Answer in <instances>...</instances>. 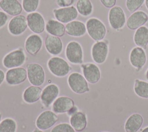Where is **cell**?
Segmentation results:
<instances>
[{
    "label": "cell",
    "instance_id": "4fadbf2b",
    "mask_svg": "<svg viewBox=\"0 0 148 132\" xmlns=\"http://www.w3.org/2000/svg\"><path fill=\"white\" fill-rule=\"evenodd\" d=\"M26 17L28 27L32 32L40 34L45 30L46 23L41 13L34 12L28 13Z\"/></svg>",
    "mask_w": 148,
    "mask_h": 132
},
{
    "label": "cell",
    "instance_id": "74e56055",
    "mask_svg": "<svg viewBox=\"0 0 148 132\" xmlns=\"http://www.w3.org/2000/svg\"><path fill=\"white\" fill-rule=\"evenodd\" d=\"M145 77H146L147 80H148V68H147V69L145 72Z\"/></svg>",
    "mask_w": 148,
    "mask_h": 132
},
{
    "label": "cell",
    "instance_id": "4316f807",
    "mask_svg": "<svg viewBox=\"0 0 148 132\" xmlns=\"http://www.w3.org/2000/svg\"><path fill=\"white\" fill-rule=\"evenodd\" d=\"M134 42L136 46L147 49L148 45V27L142 26L136 30L134 34Z\"/></svg>",
    "mask_w": 148,
    "mask_h": 132
},
{
    "label": "cell",
    "instance_id": "2e32d148",
    "mask_svg": "<svg viewBox=\"0 0 148 132\" xmlns=\"http://www.w3.org/2000/svg\"><path fill=\"white\" fill-rule=\"evenodd\" d=\"M60 94L59 87L54 83L49 84L46 86L42 91L40 101L42 105L49 108L57 99Z\"/></svg>",
    "mask_w": 148,
    "mask_h": 132
},
{
    "label": "cell",
    "instance_id": "8fae6325",
    "mask_svg": "<svg viewBox=\"0 0 148 132\" xmlns=\"http://www.w3.org/2000/svg\"><path fill=\"white\" fill-rule=\"evenodd\" d=\"M53 13L56 19L63 24H67L75 20L79 14L76 7L73 5L66 8L54 9Z\"/></svg>",
    "mask_w": 148,
    "mask_h": 132
},
{
    "label": "cell",
    "instance_id": "52a82bcc",
    "mask_svg": "<svg viewBox=\"0 0 148 132\" xmlns=\"http://www.w3.org/2000/svg\"><path fill=\"white\" fill-rule=\"evenodd\" d=\"M27 79L34 86H42L45 81V72L41 65L32 63L27 65Z\"/></svg>",
    "mask_w": 148,
    "mask_h": 132
},
{
    "label": "cell",
    "instance_id": "7bdbcfd3",
    "mask_svg": "<svg viewBox=\"0 0 148 132\" xmlns=\"http://www.w3.org/2000/svg\"></svg>",
    "mask_w": 148,
    "mask_h": 132
},
{
    "label": "cell",
    "instance_id": "ac0fdd59",
    "mask_svg": "<svg viewBox=\"0 0 148 132\" xmlns=\"http://www.w3.org/2000/svg\"><path fill=\"white\" fill-rule=\"evenodd\" d=\"M43 39L36 34H32L27 36L25 41L24 47L25 51L32 56H36L42 49Z\"/></svg>",
    "mask_w": 148,
    "mask_h": 132
},
{
    "label": "cell",
    "instance_id": "9c48e42d",
    "mask_svg": "<svg viewBox=\"0 0 148 132\" xmlns=\"http://www.w3.org/2000/svg\"><path fill=\"white\" fill-rule=\"evenodd\" d=\"M58 120V117L53 111L46 110L40 113L35 120L36 127L41 130L52 127Z\"/></svg>",
    "mask_w": 148,
    "mask_h": 132
},
{
    "label": "cell",
    "instance_id": "f1b7e54d",
    "mask_svg": "<svg viewBox=\"0 0 148 132\" xmlns=\"http://www.w3.org/2000/svg\"><path fill=\"white\" fill-rule=\"evenodd\" d=\"M134 91L138 97L148 99V82L139 79H136L134 82Z\"/></svg>",
    "mask_w": 148,
    "mask_h": 132
},
{
    "label": "cell",
    "instance_id": "7c38bea8",
    "mask_svg": "<svg viewBox=\"0 0 148 132\" xmlns=\"http://www.w3.org/2000/svg\"><path fill=\"white\" fill-rule=\"evenodd\" d=\"M28 28L27 17L23 14L13 16L9 21L8 30L13 36H19L23 34Z\"/></svg>",
    "mask_w": 148,
    "mask_h": 132
},
{
    "label": "cell",
    "instance_id": "4dcf8cb0",
    "mask_svg": "<svg viewBox=\"0 0 148 132\" xmlns=\"http://www.w3.org/2000/svg\"><path fill=\"white\" fill-rule=\"evenodd\" d=\"M40 0H22L21 2L23 9L28 13L36 12Z\"/></svg>",
    "mask_w": 148,
    "mask_h": 132
},
{
    "label": "cell",
    "instance_id": "b9f144b4",
    "mask_svg": "<svg viewBox=\"0 0 148 132\" xmlns=\"http://www.w3.org/2000/svg\"><path fill=\"white\" fill-rule=\"evenodd\" d=\"M2 113L0 111V123L2 121Z\"/></svg>",
    "mask_w": 148,
    "mask_h": 132
},
{
    "label": "cell",
    "instance_id": "d590c367",
    "mask_svg": "<svg viewBox=\"0 0 148 132\" xmlns=\"http://www.w3.org/2000/svg\"><path fill=\"white\" fill-rule=\"evenodd\" d=\"M102 5L106 8L110 9L116 6L117 0H99Z\"/></svg>",
    "mask_w": 148,
    "mask_h": 132
},
{
    "label": "cell",
    "instance_id": "603a6c76",
    "mask_svg": "<svg viewBox=\"0 0 148 132\" xmlns=\"http://www.w3.org/2000/svg\"><path fill=\"white\" fill-rule=\"evenodd\" d=\"M69 123L76 131L81 132L87 127V116L85 113L78 111L70 116Z\"/></svg>",
    "mask_w": 148,
    "mask_h": 132
},
{
    "label": "cell",
    "instance_id": "ffe728a7",
    "mask_svg": "<svg viewBox=\"0 0 148 132\" xmlns=\"http://www.w3.org/2000/svg\"><path fill=\"white\" fill-rule=\"evenodd\" d=\"M45 46L47 52L53 56L60 54L63 50V43L61 38L49 34L45 38Z\"/></svg>",
    "mask_w": 148,
    "mask_h": 132
},
{
    "label": "cell",
    "instance_id": "3957f363",
    "mask_svg": "<svg viewBox=\"0 0 148 132\" xmlns=\"http://www.w3.org/2000/svg\"><path fill=\"white\" fill-rule=\"evenodd\" d=\"M26 58L24 50L20 47L7 53L3 58L2 64L8 69L20 67L25 63Z\"/></svg>",
    "mask_w": 148,
    "mask_h": 132
},
{
    "label": "cell",
    "instance_id": "6da1fadb",
    "mask_svg": "<svg viewBox=\"0 0 148 132\" xmlns=\"http://www.w3.org/2000/svg\"><path fill=\"white\" fill-rule=\"evenodd\" d=\"M87 32L94 41L103 40L106 36L107 30L105 24L98 18L90 17L86 23Z\"/></svg>",
    "mask_w": 148,
    "mask_h": 132
},
{
    "label": "cell",
    "instance_id": "f35d334b",
    "mask_svg": "<svg viewBox=\"0 0 148 132\" xmlns=\"http://www.w3.org/2000/svg\"><path fill=\"white\" fill-rule=\"evenodd\" d=\"M32 132H44V131H43V130H39L38 129H34Z\"/></svg>",
    "mask_w": 148,
    "mask_h": 132
},
{
    "label": "cell",
    "instance_id": "d6986e66",
    "mask_svg": "<svg viewBox=\"0 0 148 132\" xmlns=\"http://www.w3.org/2000/svg\"><path fill=\"white\" fill-rule=\"evenodd\" d=\"M75 106L72 98L67 96H60L52 104V111L56 114L68 112Z\"/></svg>",
    "mask_w": 148,
    "mask_h": 132
},
{
    "label": "cell",
    "instance_id": "8992f818",
    "mask_svg": "<svg viewBox=\"0 0 148 132\" xmlns=\"http://www.w3.org/2000/svg\"><path fill=\"white\" fill-rule=\"evenodd\" d=\"M65 57L73 64H82L83 63V50L81 44L76 41L69 42L65 47Z\"/></svg>",
    "mask_w": 148,
    "mask_h": 132
},
{
    "label": "cell",
    "instance_id": "9a60e30c",
    "mask_svg": "<svg viewBox=\"0 0 148 132\" xmlns=\"http://www.w3.org/2000/svg\"><path fill=\"white\" fill-rule=\"evenodd\" d=\"M83 75L88 83L95 84L98 83L101 76V72L99 67L92 63H83L80 64Z\"/></svg>",
    "mask_w": 148,
    "mask_h": 132
},
{
    "label": "cell",
    "instance_id": "f546056e",
    "mask_svg": "<svg viewBox=\"0 0 148 132\" xmlns=\"http://www.w3.org/2000/svg\"><path fill=\"white\" fill-rule=\"evenodd\" d=\"M17 123L11 118H6L0 123V132H16Z\"/></svg>",
    "mask_w": 148,
    "mask_h": 132
},
{
    "label": "cell",
    "instance_id": "30bf717a",
    "mask_svg": "<svg viewBox=\"0 0 148 132\" xmlns=\"http://www.w3.org/2000/svg\"><path fill=\"white\" fill-rule=\"evenodd\" d=\"M129 61L131 65L135 68L136 71L139 72L145 65L147 61L145 50L138 46L133 47L130 53Z\"/></svg>",
    "mask_w": 148,
    "mask_h": 132
},
{
    "label": "cell",
    "instance_id": "1f68e13d",
    "mask_svg": "<svg viewBox=\"0 0 148 132\" xmlns=\"http://www.w3.org/2000/svg\"><path fill=\"white\" fill-rule=\"evenodd\" d=\"M145 1V0H126L125 6L128 12L134 13L143 5Z\"/></svg>",
    "mask_w": 148,
    "mask_h": 132
},
{
    "label": "cell",
    "instance_id": "8d00e7d4",
    "mask_svg": "<svg viewBox=\"0 0 148 132\" xmlns=\"http://www.w3.org/2000/svg\"><path fill=\"white\" fill-rule=\"evenodd\" d=\"M5 79V74L2 69H0V86L2 84Z\"/></svg>",
    "mask_w": 148,
    "mask_h": 132
},
{
    "label": "cell",
    "instance_id": "cb8c5ba5",
    "mask_svg": "<svg viewBox=\"0 0 148 132\" xmlns=\"http://www.w3.org/2000/svg\"><path fill=\"white\" fill-rule=\"evenodd\" d=\"M143 123V118L139 113L131 115L126 120L124 124L125 132H138Z\"/></svg>",
    "mask_w": 148,
    "mask_h": 132
},
{
    "label": "cell",
    "instance_id": "484cf974",
    "mask_svg": "<svg viewBox=\"0 0 148 132\" xmlns=\"http://www.w3.org/2000/svg\"><path fill=\"white\" fill-rule=\"evenodd\" d=\"M42 90L39 86H29L23 91V99L27 104H34L40 99Z\"/></svg>",
    "mask_w": 148,
    "mask_h": 132
},
{
    "label": "cell",
    "instance_id": "5b68a950",
    "mask_svg": "<svg viewBox=\"0 0 148 132\" xmlns=\"http://www.w3.org/2000/svg\"><path fill=\"white\" fill-rule=\"evenodd\" d=\"M109 26L116 31L121 30L126 24L127 17L123 9L120 6H114L108 12Z\"/></svg>",
    "mask_w": 148,
    "mask_h": 132
},
{
    "label": "cell",
    "instance_id": "83f0119b",
    "mask_svg": "<svg viewBox=\"0 0 148 132\" xmlns=\"http://www.w3.org/2000/svg\"><path fill=\"white\" fill-rule=\"evenodd\" d=\"M76 8L78 13L83 17L90 16L94 10L91 0H77L76 3Z\"/></svg>",
    "mask_w": 148,
    "mask_h": 132
},
{
    "label": "cell",
    "instance_id": "e0dca14e",
    "mask_svg": "<svg viewBox=\"0 0 148 132\" xmlns=\"http://www.w3.org/2000/svg\"><path fill=\"white\" fill-rule=\"evenodd\" d=\"M148 22V14L143 10L132 13L127 19L126 25L131 30H136Z\"/></svg>",
    "mask_w": 148,
    "mask_h": 132
},
{
    "label": "cell",
    "instance_id": "ab89813d",
    "mask_svg": "<svg viewBox=\"0 0 148 132\" xmlns=\"http://www.w3.org/2000/svg\"><path fill=\"white\" fill-rule=\"evenodd\" d=\"M141 132H148V126L145 127L142 131Z\"/></svg>",
    "mask_w": 148,
    "mask_h": 132
},
{
    "label": "cell",
    "instance_id": "7402d4cb",
    "mask_svg": "<svg viewBox=\"0 0 148 132\" xmlns=\"http://www.w3.org/2000/svg\"><path fill=\"white\" fill-rule=\"evenodd\" d=\"M66 33L73 37H81L84 36L86 32V24L80 20H73L65 25Z\"/></svg>",
    "mask_w": 148,
    "mask_h": 132
},
{
    "label": "cell",
    "instance_id": "836d02e7",
    "mask_svg": "<svg viewBox=\"0 0 148 132\" xmlns=\"http://www.w3.org/2000/svg\"><path fill=\"white\" fill-rule=\"evenodd\" d=\"M56 3L60 8H66L72 6L75 0H55Z\"/></svg>",
    "mask_w": 148,
    "mask_h": 132
},
{
    "label": "cell",
    "instance_id": "60d3db41",
    "mask_svg": "<svg viewBox=\"0 0 148 132\" xmlns=\"http://www.w3.org/2000/svg\"><path fill=\"white\" fill-rule=\"evenodd\" d=\"M145 6H146V9H147V10H148V0H145Z\"/></svg>",
    "mask_w": 148,
    "mask_h": 132
},
{
    "label": "cell",
    "instance_id": "d4e9b609",
    "mask_svg": "<svg viewBox=\"0 0 148 132\" xmlns=\"http://www.w3.org/2000/svg\"><path fill=\"white\" fill-rule=\"evenodd\" d=\"M45 30L49 35L58 37H61L66 33L65 25L53 19H50L47 21Z\"/></svg>",
    "mask_w": 148,
    "mask_h": 132
},
{
    "label": "cell",
    "instance_id": "7a4b0ae2",
    "mask_svg": "<svg viewBox=\"0 0 148 132\" xmlns=\"http://www.w3.org/2000/svg\"><path fill=\"white\" fill-rule=\"evenodd\" d=\"M47 66L53 75L59 78L66 76L72 69L69 64L65 59L58 56H54L49 58Z\"/></svg>",
    "mask_w": 148,
    "mask_h": 132
},
{
    "label": "cell",
    "instance_id": "ba28073f",
    "mask_svg": "<svg viewBox=\"0 0 148 132\" xmlns=\"http://www.w3.org/2000/svg\"><path fill=\"white\" fill-rule=\"evenodd\" d=\"M109 42L106 40L95 42L91 46V55L92 60L98 64L104 63L109 54Z\"/></svg>",
    "mask_w": 148,
    "mask_h": 132
},
{
    "label": "cell",
    "instance_id": "44dd1931",
    "mask_svg": "<svg viewBox=\"0 0 148 132\" xmlns=\"http://www.w3.org/2000/svg\"><path fill=\"white\" fill-rule=\"evenodd\" d=\"M0 9L10 16L21 14L23 7L18 0H0Z\"/></svg>",
    "mask_w": 148,
    "mask_h": 132
},
{
    "label": "cell",
    "instance_id": "5bb4252c",
    "mask_svg": "<svg viewBox=\"0 0 148 132\" xmlns=\"http://www.w3.org/2000/svg\"><path fill=\"white\" fill-rule=\"evenodd\" d=\"M27 78V69L23 67L9 69L5 74V80L10 86L18 85Z\"/></svg>",
    "mask_w": 148,
    "mask_h": 132
},
{
    "label": "cell",
    "instance_id": "d6a6232c",
    "mask_svg": "<svg viewBox=\"0 0 148 132\" xmlns=\"http://www.w3.org/2000/svg\"><path fill=\"white\" fill-rule=\"evenodd\" d=\"M50 132H76L72 126L68 123H61L54 126Z\"/></svg>",
    "mask_w": 148,
    "mask_h": 132
},
{
    "label": "cell",
    "instance_id": "e575fe53",
    "mask_svg": "<svg viewBox=\"0 0 148 132\" xmlns=\"http://www.w3.org/2000/svg\"><path fill=\"white\" fill-rule=\"evenodd\" d=\"M9 19L8 14L3 11L0 10V28L5 26Z\"/></svg>",
    "mask_w": 148,
    "mask_h": 132
},
{
    "label": "cell",
    "instance_id": "277c9868",
    "mask_svg": "<svg viewBox=\"0 0 148 132\" xmlns=\"http://www.w3.org/2000/svg\"><path fill=\"white\" fill-rule=\"evenodd\" d=\"M67 83L71 90L76 94H82L90 91L87 81L79 72H73L70 74L67 79Z\"/></svg>",
    "mask_w": 148,
    "mask_h": 132
}]
</instances>
